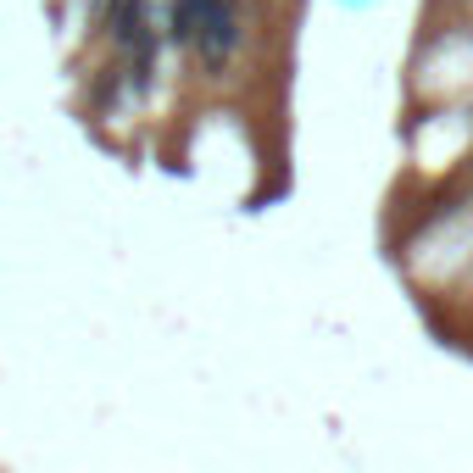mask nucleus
Here are the masks:
<instances>
[{
	"mask_svg": "<svg viewBox=\"0 0 473 473\" xmlns=\"http://www.w3.org/2000/svg\"><path fill=\"white\" fill-rule=\"evenodd\" d=\"M117 39H123V45H145V0H123V12H117Z\"/></svg>",
	"mask_w": 473,
	"mask_h": 473,
	"instance_id": "f257e3e1",
	"label": "nucleus"
}]
</instances>
